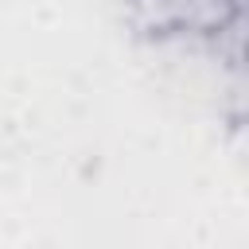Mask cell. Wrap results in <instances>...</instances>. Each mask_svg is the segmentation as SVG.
Returning a JSON list of instances; mask_svg holds the SVG:
<instances>
[{
    "label": "cell",
    "instance_id": "obj_1",
    "mask_svg": "<svg viewBox=\"0 0 249 249\" xmlns=\"http://www.w3.org/2000/svg\"><path fill=\"white\" fill-rule=\"evenodd\" d=\"M132 31L156 47L202 43L245 19V0H124Z\"/></svg>",
    "mask_w": 249,
    "mask_h": 249
}]
</instances>
